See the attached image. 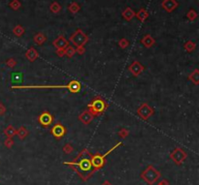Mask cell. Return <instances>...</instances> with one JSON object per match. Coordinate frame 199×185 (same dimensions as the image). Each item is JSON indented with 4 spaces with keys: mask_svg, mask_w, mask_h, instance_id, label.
Instances as JSON below:
<instances>
[{
    "mask_svg": "<svg viewBox=\"0 0 199 185\" xmlns=\"http://www.w3.org/2000/svg\"><path fill=\"white\" fill-rule=\"evenodd\" d=\"M50 11L53 14H58L61 11V5L57 1H53L50 5Z\"/></svg>",
    "mask_w": 199,
    "mask_h": 185,
    "instance_id": "cell-27",
    "label": "cell"
},
{
    "mask_svg": "<svg viewBox=\"0 0 199 185\" xmlns=\"http://www.w3.org/2000/svg\"><path fill=\"white\" fill-rule=\"evenodd\" d=\"M25 57H26V59H27L28 61L34 62V61L39 57V52H38V51L35 49V47H29V49L26 51V52H25Z\"/></svg>",
    "mask_w": 199,
    "mask_h": 185,
    "instance_id": "cell-15",
    "label": "cell"
},
{
    "mask_svg": "<svg viewBox=\"0 0 199 185\" xmlns=\"http://www.w3.org/2000/svg\"><path fill=\"white\" fill-rule=\"evenodd\" d=\"M68 10L71 14H77L80 12V10H81V6H80V4L77 2H72L69 4Z\"/></svg>",
    "mask_w": 199,
    "mask_h": 185,
    "instance_id": "cell-25",
    "label": "cell"
},
{
    "mask_svg": "<svg viewBox=\"0 0 199 185\" xmlns=\"http://www.w3.org/2000/svg\"><path fill=\"white\" fill-rule=\"evenodd\" d=\"M38 122L40 123V125H41V126H43L45 128H48V127L53 124V116L48 111H43L42 114L38 116Z\"/></svg>",
    "mask_w": 199,
    "mask_h": 185,
    "instance_id": "cell-9",
    "label": "cell"
},
{
    "mask_svg": "<svg viewBox=\"0 0 199 185\" xmlns=\"http://www.w3.org/2000/svg\"><path fill=\"white\" fill-rule=\"evenodd\" d=\"M107 109H108L107 102L102 97H100V96H96L95 98H93L89 105H87V110L91 112L94 117L101 115Z\"/></svg>",
    "mask_w": 199,
    "mask_h": 185,
    "instance_id": "cell-3",
    "label": "cell"
},
{
    "mask_svg": "<svg viewBox=\"0 0 199 185\" xmlns=\"http://www.w3.org/2000/svg\"><path fill=\"white\" fill-rule=\"evenodd\" d=\"M28 134H29V132L25 126H21L19 129H17V136L21 140H25L28 136Z\"/></svg>",
    "mask_w": 199,
    "mask_h": 185,
    "instance_id": "cell-21",
    "label": "cell"
},
{
    "mask_svg": "<svg viewBox=\"0 0 199 185\" xmlns=\"http://www.w3.org/2000/svg\"><path fill=\"white\" fill-rule=\"evenodd\" d=\"M73 150H74V148H73V147L71 146L70 143H66L65 146L63 147V151H64L65 153H67V154L72 153V152H73Z\"/></svg>",
    "mask_w": 199,
    "mask_h": 185,
    "instance_id": "cell-33",
    "label": "cell"
},
{
    "mask_svg": "<svg viewBox=\"0 0 199 185\" xmlns=\"http://www.w3.org/2000/svg\"><path fill=\"white\" fill-rule=\"evenodd\" d=\"M86 156H91L90 151L86 148L80 152V154L73 162H64L65 165H69L70 167H72L85 181L89 179L93 174V172L91 171L92 166L90 163V159L86 158Z\"/></svg>",
    "mask_w": 199,
    "mask_h": 185,
    "instance_id": "cell-1",
    "label": "cell"
},
{
    "mask_svg": "<svg viewBox=\"0 0 199 185\" xmlns=\"http://www.w3.org/2000/svg\"><path fill=\"white\" fill-rule=\"evenodd\" d=\"M160 176H161V174L152 165L148 166L146 168V170L141 174V178H143V180L146 181L150 185L155 184L160 178Z\"/></svg>",
    "mask_w": 199,
    "mask_h": 185,
    "instance_id": "cell-5",
    "label": "cell"
},
{
    "mask_svg": "<svg viewBox=\"0 0 199 185\" xmlns=\"http://www.w3.org/2000/svg\"><path fill=\"white\" fill-rule=\"evenodd\" d=\"M4 134L7 136V138H13V137L17 135V129L12 125H9L4 129Z\"/></svg>",
    "mask_w": 199,
    "mask_h": 185,
    "instance_id": "cell-22",
    "label": "cell"
},
{
    "mask_svg": "<svg viewBox=\"0 0 199 185\" xmlns=\"http://www.w3.org/2000/svg\"><path fill=\"white\" fill-rule=\"evenodd\" d=\"M187 152L184 149H182L181 147H176L170 153V158L174 161L175 164L177 165H181L187 159Z\"/></svg>",
    "mask_w": 199,
    "mask_h": 185,
    "instance_id": "cell-8",
    "label": "cell"
},
{
    "mask_svg": "<svg viewBox=\"0 0 199 185\" xmlns=\"http://www.w3.org/2000/svg\"><path fill=\"white\" fill-rule=\"evenodd\" d=\"M135 17H136L141 22H145V20L149 18V12L145 9V8H141L137 13H135Z\"/></svg>",
    "mask_w": 199,
    "mask_h": 185,
    "instance_id": "cell-18",
    "label": "cell"
},
{
    "mask_svg": "<svg viewBox=\"0 0 199 185\" xmlns=\"http://www.w3.org/2000/svg\"><path fill=\"white\" fill-rule=\"evenodd\" d=\"M75 53H76V49L70 45L64 50V56H66L67 58H72L75 55Z\"/></svg>",
    "mask_w": 199,
    "mask_h": 185,
    "instance_id": "cell-26",
    "label": "cell"
},
{
    "mask_svg": "<svg viewBox=\"0 0 199 185\" xmlns=\"http://www.w3.org/2000/svg\"><path fill=\"white\" fill-rule=\"evenodd\" d=\"M188 79L192 83H193L195 85H198L199 84V70L195 69L193 72H192V73L188 75Z\"/></svg>",
    "mask_w": 199,
    "mask_h": 185,
    "instance_id": "cell-20",
    "label": "cell"
},
{
    "mask_svg": "<svg viewBox=\"0 0 199 185\" xmlns=\"http://www.w3.org/2000/svg\"><path fill=\"white\" fill-rule=\"evenodd\" d=\"M184 49L187 52H192L195 49H196V44L193 42V41H190V40H188V41H187L185 44H184Z\"/></svg>",
    "mask_w": 199,
    "mask_h": 185,
    "instance_id": "cell-24",
    "label": "cell"
},
{
    "mask_svg": "<svg viewBox=\"0 0 199 185\" xmlns=\"http://www.w3.org/2000/svg\"><path fill=\"white\" fill-rule=\"evenodd\" d=\"M89 40H90L89 36H87L81 28H78L74 33L70 36L69 42L72 43L74 47H85L86 44L89 42Z\"/></svg>",
    "mask_w": 199,
    "mask_h": 185,
    "instance_id": "cell-6",
    "label": "cell"
},
{
    "mask_svg": "<svg viewBox=\"0 0 199 185\" xmlns=\"http://www.w3.org/2000/svg\"><path fill=\"white\" fill-rule=\"evenodd\" d=\"M6 111H7V109H6V107L4 106V104L0 102V116L4 115L6 114Z\"/></svg>",
    "mask_w": 199,
    "mask_h": 185,
    "instance_id": "cell-36",
    "label": "cell"
},
{
    "mask_svg": "<svg viewBox=\"0 0 199 185\" xmlns=\"http://www.w3.org/2000/svg\"><path fill=\"white\" fill-rule=\"evenodd\" d=\"M13 33L15 36H17V37H21L23 34L25 33V29L23 28L22 25H16L14 28H13Z\"/></svg>",
    "mask_w": 199,
    "mask_h": 185,
    "instance_id": "cell-23",
    "label": "cell"
},
{
    "mask_svg": "<svg viewBox=\"0 0 199 185\" xmlns=\"http://www.w3.org/2000/svg\"><path fill=\"white\" fill-rule=\"evenodd\" d=\"M9 6L12 10L14 11H18L20 8L21 7V3L20 0H12V1L9 3Z\"/></svg>",
    "mask_w": 199,
    "mask_h": 185,
    "instance_id": "cell-29",
    "label": "cell"
},
{
    "mask_svg": "<svg viewBox=\"0 0 199 185\" xmlns=\"http://www.w3.org/2000/svg\"><path fill=\"white\" fill-rule=\"evenodd\" d=\"M161 7L167 13H172L179 7V2L177 0H163L161 2Z\"/></svg>",
    "mask_w": 199,
    "mask_h": 185,
    "instance_id": "cell-11",
    "label": "cell"
},
{
    "mask_svg": "<svg viewBox=\"0 0 199 185\" xmlns=\"http://www.w3.org/2000/svg\"><path fill=\"white\" fill-rule=\"evenodd\" d=\"M157 185H169V182L167 180H165V179H163V180H161L160 182H159Z\"/></svg>",
    "mask_w": 199,
    "mask_h": 185,
    "instance_id": "cell-38",
    "label": "cell"
},
{
    "mask_svg": "<svg viewBox=\"0 0 199 185\" xmlns=\"http://www.w3.org/2000/svg\"><path fill=\"white\" fill-rule=\"evenodd\" d=\"M57 54H58V56H59V57H63V56H64V51L57 50Z\"/></svg>",
    "mask_w": 199,
    "mask_h": 185,
    "instance_id": "cell-37",
    "label": "cell"
},
{
    "mask_svg": "<svg viewBox=\"0 0 199 185\" xmlns=\"http://www.w3.org/2000/svg\"><path fill=\"white\" fill-rule=\"evenodd\" d=\"M122 16L126 21H130L135 17V12L131 9L130 7H126L125 9L122 12Z\"/></svg>",
    "mask_w": 199,
    "mask_h": 185,
    "instance_id": "cell-17",
    "label": "cell"
},
{
    "mask_svg": "<svg viewBox=\"0 0 199 185\" xmlns=\"http://www.w3.org/2000/svg\"><path fill=\"white\" fill-rule=\"evenodd\" d=\"M4 144H5V147L7 148L13 147V146H14V140H13V138H7L5 140V142H4Z\"/></svg>",
    "mask_w": 199,
    "mask_h": 185,
    "instance_id": "cell-34",
    "label": "cell"
},
{
    "mask_svg": "<svg viewBox=\"0 0 199 185\" xmlns=\"http://www.w3.org/2000/svg\"><path fill=\"white\" fill-rule=\"evenodd\" d=\"M128 45H129L128 40L125 38H122L118 41V47H121V49H126V47H128Z\"/></svg>",
    "mask_w": 199,
    "mask_h": 185,
    "instance_id": "cell-31",
    "label": "cell"
},
{
    "mask_svg": "<svg viewBox=\"0 0 199 185\" xmlns=\"http://www.w3.org/2000/svg\"><path fill=\"white\" fill-rule=\"evenodd\" d=\"M94 116L93 115L91 114V112L89 111V110H86V111H84L81 115H79V120L81 121L83 124L85 125H89L90 124V122L93 120Z\"/></svg>",
    "mask_w": 199,
    "mask_h": 185,
    "instance_id": "cell-14",
    "label": "cell"
},
{
    "mask_svg": "<svg viewBox=\"0 0 199 185\" xmlns=\"http://www.w3.org/2000/svg\"><path fill=\"white\" fill-rule=\"evenodd\" d=\"M67 130H66V128L63 126L61 123H57V124H54L53 127H52V129H51V134L54 137L55 139H61L64 137V135L66 134Z\"/></svg>",
    "mask_w": 199,
    "mask_h": 185,
    "instance_id": "cell-10",
    "label": "cell"
},
{
    "mask_svg": "<svg viewBox=\"0 0 199 185\" xmlns=\"http://www.w3.org/2000/svg\"><path fill=\"white\" fill-rule=\"evenodd\" d=\"M137 115L143 120H148L150 116L155 115V109L152 108L148 103H143L137 109Z\"/></svg>",
    "mask_w": 199,
    "mask_h": 185,
    "instance_id": "cell-7",
    "label": "cell"
},
{
    "mask_svg": "<svg viewBox=\"0 0 199 185\" xmlns=\"http://www.w3.org/2000/svg\"><path fill=\"white\" fill-rule=\"evenodd\" d=\"M12 89H68L71 93H78L82 89V84L76 79L70 80L67 84L61 85H44V84H30V85H12Z\"/></svg>",
    "mask_w": 199,
    "mask_h": 185,
    "instance_id": "cell-2",
    "label": "cell"
},
{
    "mask_svg": "<svg viewBox=\"0 0 199 185\" xmlns=\"http://www.w3.org/2000/svg\"><path fill=\"white\" fill-rule=\"evenodd\" d=\"M101 185H112V184H111L108 180H106V181H104V182H103Z\"/></svg>",
    "mask_w": 199,
    "mask_h": 185,
    "instance_id": "cell-39",
    "label": "cell"
},
{
    "mask_svg": "<svg viewBox=\"0 0 199 185\" xmlns=\"http://www.w3.org/2000/svg\"><path fill=\"white\" fill-rule=\"evenodd\" d=\"M121 146H123V142H119L117 144H115V146L112 148H111L110 150H108L105 154L101 155L100 153H96L95 155L90 156V163H91V166L93 167V173L96 172L97 170H99V169H101L103 166H104L105 165V158H106V156L108 154H110L113 150L117 149L118 147H121Z\"/></svg>",
    "mask_w": 199,
    "mask_h": 185,
    "instance_id": "cell-4",
    "label": "cell"
},
{
    "mask_svg": "<svg viewBox=\"0 0 199 185\" xmlns=\"http://www.w3.org/2000/svg\"><path fill=\"white\" fill-rule=\"evenodd\" d=\"M198 17V14L194 9H190L187 13V18L189 21H194Z\"/></svg>",
    "mask_w": 199,
    "mask_h": 185,
    "instance_id": "cell-28",
    "label": "cell"
},
{
    "mask_svg": "<svg viewBox=\"0 0 199 185\" xmlns=\"http://www.w3.org/2000/svg\"><path fill=\"white\" fill-rule=\"evenodd\" d=\"M46 41H47V37L43 33H37L33 37V42L38 46L43 45Z\"/></svg>",
    "mask_w": 199,
    "mask_h": 185,
    "instance_id": "cell-19",
    "label": "cell"
},
{
    "mask_svg": "<svg viewBox=\"0 0 199 185\" xmlns=\"http://www.w3.org/2000/svg\"><path fill=\"white\" fill-rule=\"evenodd\" d=\"M128 70L134 77H138L143 73V71L145 70V67L139 61H133L131 65L128 66Z\"/></svg>",
    "mask_w": 199,
    "mask_h": 185,
    "instance_id": "cell-12",
    "label": "cell"
},
{
    "mask_svg": "<svg viewBox=\"0 0 199 185\" xmlns=\"http://www.w3.org/2000/svg\"><path fill=\"white\" fill-rule=\"evenodd\" d=\"M17 64H18L17 60H16L15 58H13V57H11V58H9V59L6 60V66H7L8 68L14 69L16 66H17Z\"/></svg>",
    "mask_w": 199,
    "mask_h": 185,
    "instance_id": "cell-30",
    "label": "cell"
},
{
    "mask_svg": "<svg viewBox=\"0 0 199 185\" xmlns=\"http://www.w3.org/2000/svg\"><path fill=\"white\" fill-rule=\"evenodd\" d=\"M75 49H76V53H78L80 55H83L86 52V47H75Z\"/></svg>",
    "mask_w": 199,
    "mask_h": 185,
    "instance_id": "cell-35",
    "label": "cell"
},
{
    "mask_svg": "<svg viewBox=\"0 0 199 185\" xmlns=\"http://www.w3.org/2000/svg\"><path fill=\"white\" fill-rule=\"evenodd\" d=\"M118 137L119 138H122V139H124L126 138L127 136L129 135V130L128 129H126V128H123V129H121L118 131Z\"/></svg>",
    "mask_w": 199,
    "mask_h": 185,
    "instance_id": "cell-32",
    "label": "cell"
},
{
    "mask_svg": "<svg viewBox=\"0 0 199 185\" xmlns=\"http://www.w3.org/2000/svg\"><path fill=\"white\" fill-rule=\"evenodd\" d=\"M53 47H54L57 50H62V51H64V50L66 49V47L69 46V41H68V40H67L64 36H63V35H60V36H58V37L53 42Z\"/></svg>",
    "mask_w": 199,
    "mask_h": 185,
    "instance_id": "cell-13",
    "label": "cell"
},
{
    "mask_svg": "<svg viewBox=\"0 0 199 185\" xmlns=\"http://www.w3.org/2000/svg\"><path fill=\"white\" fill-rule=\"evenodd\" d=\"M141 44L144 46L145 47H148V49H150V47H152L155 44V38L150 35V34H147L145 35L144 37H143L141 39Z\"/></svg>",
    "mask_w": 199,
    "mask_h": 185,
    "instance_id": "cell-16",
    "label": "cell"
}]
</instances>
